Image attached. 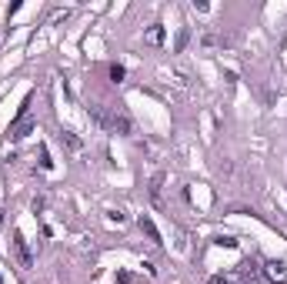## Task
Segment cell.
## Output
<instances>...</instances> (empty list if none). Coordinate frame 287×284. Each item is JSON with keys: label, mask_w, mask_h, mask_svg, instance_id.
<instances>
[{"label": "cell", "mask_w": 287, "mask_h": 284, "mask_svg": "<svg viewBox=\"0 0 287 284\" xmlns=\"http://www.w3.org/2000/svg\"><path fill=\"white\" fill-rule=\"evenodd\" d=\"M237 277H240V284H261L264 281V268L257 264L254 258H247V261H240Z\"/></svg>", "instance_id": "obj_1"}, {"label": "cell", "mask_w": 287, "mask_h": 284, "mask_svg": "<svg viewBox=\"0 0 287 284\" xmlns=\"http://www.w3.org/2000/svg\"><path fill=\"white\" fill-rule=\"evenodd\" d=\"M107 130H114V134H130V130H134V121L127 117V111L111 107V121H107Z\"/></svg>", "instance_id": "obj_2"}, {"label": "cell", "mask_w": 287, "mask_h": 284, "mask_svg": "<svg viewBox=\"0 0 287 284\" xmlns=\"http://www.w3.org/2000/svg\"><path fill=\"white\" fill-rule=\"evenodd\" d=\"M33 130H37V121H33V117H17V121L10 124V140H24Z\"/></svg>", "instance_id": "obj_3"}, {"label": "cell", "mask_w": 287, "mask_h": 284, "mask_svg": "<svg viewBox=\"0 0 287 284\" xmlns=\"http://www.w3.org/2000/svg\"><path fill=\"white\" fill-rule=\"evenodd\" d=\"M14 251H17V258H20V264H24V268H30V264H33L30 244H27V237L20 234V231H14Z\"/></svg>", "instance_id": "obj_4"}, {"label": "cell", "mask_w": 287, "mask_h": 284, "mask_svg": "<svg viewBox=\"0 0 287 284\" xmlns=\"http://www.w3.org/2000/svg\"><path fill=\"white\" fill-rule=\"evenodd\" d=\"M264 277H271V281H287V264L284 261H267V264H264Z\"/></svg>", "instance_id": "obj_5"}, {"label": "cell", "mask_w": 287, "mask_h": 284, "mask_svg": "<svg viewBox=\"0 0 287 284\" xmlns=\"http://www.w3.org/2000/svg\"><path fill=\"white\" fill-rule=\"evenodd\" d=\"M137 227L147 234V241H151V244H160V231H157V224H154L147 214H140V218H137Z\"/></svg>", "instance_id": "obj_6"}, {"label": "cell", "mask_w": 287, "mask_h": 284, "mask_svg": "<svg viewBox=\"0 0 287 284\" xmlns=\"http://www.w3.org/2000/svg\"><path fill=\"white\" fill-rule=\"evenodd\" d=\"M160 191H164V170H157L151 178V201L154 204H164V194H160Z\"/></svg>", "instance_id": "obj_7"}, {"label": "cell", "mask_w": 287, "mask_h": 284, "mask_svg": "<svg viewBox=\"0 0 287 284\" xmlns=\"http://www.w3.org/2000/svg\"><path fill=\"white\" fill-rule=\"evenodd\" d=\"M144 41L151 44V47H160V44H164V27H160V24H154L151 30H147V37H144Z\"/></svg>", "instance_id": "obj_8"}, {"label": "cell", "mask_w": 287, "mask_h": 284, "mask_svg": "<svg viewBox=\"0 0 287 284\" xmlns=\"http://www.w3.org/2000/svg\"><path fill=\"white\" fill-rule=\"evenodd\" d=\"M60 144L70 147V151H80V137H77V134H70V130H60Z\"/></svg>", "instance_id": "obj_9"}, {"label": "cell", "mask_w": 287, "mask_h": 284, "mask_svg": "<svg viewBox=\"0 0 287 284\" xmlns=\"http://www.w3.org/2000/svg\"><path fill=\"white\" fill-rule=\"evenodd\" d=\"M187 41H191V30H187V27H184V30L177 33V44H174V50H177V54H181V50L187 47Z\"/></svg>", "instance_id": "obj_10"}, {"label": "cell", "mask_w": 287, "mask_h": 284, "mask_svg": "<svg viewBox=\"0 0 287 284\" xmlns=\"http://www.w3.org/2000/svg\"><path fill=\"white\" fill-rule=\"evenodd\" d=\"M124 74H127L124 67H120V64H114V67H111V81H114V84H120V81H124Z\"/></svg>", "instance_id": "obj_11"}, {"label": "cell", "mask_w": 287, "mask_h": 284, "mask_svg": "<svg viewBox=\"0 0 287 284\" xmlns=\"http://www.w3.org/2000/svg\"><path fill=\"white\" fill-rule=\"evenodd\" d=\"M217 244H224V247H234V244H237V237H234V234H221V237H217Z\"/></svg>", "instance_id": "obj_12"}, {"label": "cell", "mask_w": 287, "mask_h": 284, "mask_svg": "<svg viewBox=\"0 0 287 284\" xmlns=\"http://www.w3.org/2000/svg\"><path fill=\"white\" fill-rule=\"evenodd\" d=\"M40 167H44V170H50V167H54V161H50V154H47V151H40Z\"/></svg>", "instance_id": "obj_13"}, {"label": "cell", "mask_w": 287, "mask_h": 284, "mask_svg": "<svg viewBox=\"0 0 287 284\" xmlns=\"http://www.w3.org/2000/svg\"><path fill=\"white\" fill-rule=\"evenodd\" d=\"M207 284H231V277H224V274H214V277H207Z\"/></svg>", "instance_id": "obj_14"}, {"label": "cell", "mask_w": 287, "mask_h": 284, "mask_svg": "<svg viewBox=\"0 0 287 284\" xmlns=\"http://www.w3.org/2000/svg\"><path fill=\"white\" fill-rule=\"evenodd\" d=\"M0 224H4V207H0Z\"/></svg>", "instance_id": "obj_15"}, {"label": "cell", "mask_w": 287, "mask_h": 284, "mask_svg": "<svg viewBox=\"0 0 287 284\" xmlns=\"http://www.w3.org/2000/svg\"><path fill=\"white\" fill-rule=\"evenodd\" d=\"M0 284H4V277H0Z\"/></svg>", "instance_id": "obj_16"}]
</instances>
